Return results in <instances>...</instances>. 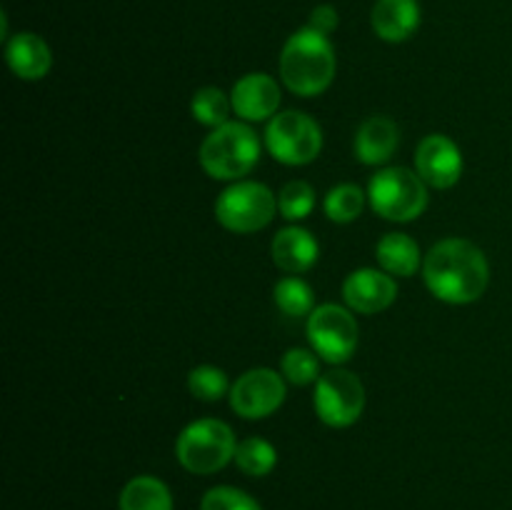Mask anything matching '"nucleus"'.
<instances>
[{"mask_svg":"<svg viewBox=\"0 0 512 510\" xmlns=\"http://www.w3.org/2000/svg\"><path fill=\"white\" fill-rule=\"evenodd\" d=\"M423 278L430 293L450 305L475 303L490 283V265L483 250L463 238L435 243L423 258Z\"/></svg>","mask_w":512,"mask_h":510,"instance_id":"nucleus-1","label":"nucleus"},{"mask_svg":"<svg viewBox=\"0 0 512 510\" xmlns=\"http://www.w3.org/2000/svg\"><path fill=\"white\" fill-rule=\"evenodd\" d=\"M335 68L338 60L328 35L305 25L285 40L280 53V78L290 93L300 98L325 93L333 83Z\"/></svg>","mask_w":512,"mask_h":510,"instance_id":"nucleus-2","label":"nucleus"},{"mask_svg":"<svg viewBox=\"0 0 512 510\" xmlns=\"http://www.w3.org/2000/svg\"><path fill=\"white\" fill-rule=\"evenodd\" d=\"M260 140L243 120H228L200 145V165L215 180H240L258 165Z\"/></svg>","mask_w":512,"mask_h":510,"instance_id":"nucleus-3","label":"nucleus"},{"mask_svg":"<svg viewBox=\"0 0 512 510\" xmlns=\"http://www.w3.org/2000/svg\"><path fill=\"white\" fill-rule=\"evenodd\" d=\"M235 450H238V440H235L233 428L215 418L190 423L175 443L178 463L195 475L218 473L230 460H235Z\"/></svg>","mask_w":512,"mask_h":510,"instance_id":"nucleus-4","label":"nucleus"},{"mask_svg":"<svg viewBox=\"0 0 512 510\" xmlns=\"http://www.w3.org/2000/svg\"><path fill=\"white\" fill-rule=\"evenodd\" d=\"M368 200L385 220L410 223L428 208V183L415 170L383 168L370 178Z\"/></svg>","mask_w":512,"mask_h":510,"instance_id":"nucleus-5","label":"nucleus"},{"mask_svg":"<svg viewBox=\"0 0 512 510\" xmlns=\"http://www.w3.org/2000/svg\"><path fill=\"white\" fill-rule=\"evenodd\" d=\"M278 210L273 190L255 180H238L215 200V218L230 233H255L270 225Z\"/></svg>","mask_w":512,"mask_h":510,"instance_id":"nucleus-6","label":"nucleus"},{"mask_svg":"<svg viewBox=\"0 0 512 510\" xmlns=\"http://www.w3.org/2000/svg\"><path fill=\"white\" fill-rule=\"evenodd\" d=\"M265 148L283 165H308L323 150V130L300 110L273 115L265 128Z\"/></svg>","mask_w":512,"mask_h":510,"instance_id":"nucleus-7","label":"nucleus"},{"mask_svg":"<svg viewBox=\"0 0 512 510\" xmlns=\"http://www.w3.org/2000/svg\"><path fill=\"white\" fill-rule=\"evenodd\" d=\"M315 413L330 428H348L358 423L365 410V385L350 370H328L315 380Z\"/></svg>","mask_w":512,"mask_h":510,"instance_id":"nucleus-8","label":"nucleus"},{"mask_svg":"<svg viewBox=\"0 0 512 510\" xmlns=\"http://www.w3.org/2000/svg\"><path fill=\"white\" fill-rule=\"evenodd\" d=\"M358 338V320L350 310L340 308V305H318L308 315V340L325 363L343 365L345 360L353 358Z\"/></svg>","mask_w":512,"mask_h":510,"instance_id":"nucleus-9","label":"nucleus"},{"mask_svg":"<svg viewBox=\"0 0 512 510\" xmlns=\"http://www.w3.org/2000/svg\"><path fill=\"white\" fill-rule=\"evenodd\" d=\"M285 400L283 375L270 368H253L230 388V405L240 418L260 420L273 415Z\"/></svg>","mask_w":512,"mask_h":510,"instance_id":"nucleus-10","label":"nucleus"},{"mask_svg":"<svg viewBox=\"0 0 512 510\" xmlns=\"http://www.w3.org/2000/svg\"><path fill=\"white\" fill-rule=\"evenodd\" d=\"M415 173L430 188H453L463 175V153L448 135H428V138L420 140L418 150H415Z\"/></svg>","mask_w":512,"mask_h":510,"instance_id":"nucleus-11","label":"nucleus"},{"mask_svg":"<svg viewBox=\"0 0 512 510\" xmlns=\"http://www.w3.org/2000/svg\"><path fill=\"white\" fill-rule=\"evenodd\" d=\"M343 298L350 310L363 315H375L388 310L398 298V285L385 270L360 268L345 278Z\"/></svg>","mask_w":512,"mask_h":510,"instance_id":"nucleus-12","label":"nucleus"},{"mask_svg":"<svg viewBox=\"0 0 512 510\" xmlns=\"http://www.w3.org/2000/svg\"><path fill=\"white\" fill-rule=\"evenodd\" d=\"M230 100H233V110L235 115H240V120L258 123V120H268L278 113L280 85L265 73H248L233 85Z\"/></svg>","mask_w":512,"mask_h":510,"instance_id":"nucleus-13","label":"nucleus"},{"mask_svg":"<svg viewBox=\"0 0 512 510\" xmlns=\"http://www.w3.org/2000/svg\"><path fill=\"white\" fill-rule=\"evenodd\" d=\"M370 23L380 40L403 43L418 30L420 3L418 0H375Z\"/></svg>","mask_w":512,"mask_h":510,"instance_id":"nucleus-14","label":"nucleus"},{"mask_svg":"<svg viewBox=\"0 0 512 510\" xmlns=\"http://www.w3.org/2000/svg\"><path fill=\"white\" fill-rule=\"evenodd\" d=\"M400 130L385 115H373L355 133V158L365 165H383L395 155Z\"/></svg>","mask_w":512,"mask_h":510,"instance_id":"nucleus-15","label":"nucleus"},{"mask_svg":"<svg viewBox=\"0 0 512 510\" xmlns=\"http://www.w3.org/2000/svg\"><path fill=\"white\" fill-rule=\"evenodd\" d=\"M318 255V240L313 238L310 230L300 228V225L283 228L273 238V260L285 273H305V270H310L318 263Z\"/></svg>","mask_w":512,"mask_h":510,"instance_id":"nucleus-16","label":"nucleus"},{"mask_svg":"<svg viewBox=\"0 0 512 510\" xmlns=\"http://www.w3.org/2000/svg\"><path fill=\"white\" fill-rule=\"evenodd\" d=\"M5 60L10 70L23 80H40L53 65L48 43L35 33H18L5 45Z\"/></svg>","mask_w":512,"mask_h":510,"instance_id":"nucleus-17","label":"nucleus"},{"mask_svg":"<svg viewBox=\"0 0 512 510\" xmlns=\"http://www.w3.org/2000/svg\"><path fill=\"white\" fill-rule=\"evenodd\" d=\"M375 258H378L380 268L385 273L400 275V278H410L420 268L418 243L403 233H388L385 238H380L378 248H375Z\"/></svg>","mask_w":512,"mask_h":510,"instance_id":"nucleus-18","label":"nucleus"},{"mask_svg":"<svg viewBox=\"0 0 512 510\" xmlns=\"http://www.w3.org/2000/svg\"><path fill=\"white\" fill-rule=\"evenodd\" d=\"M120 510H173V495L163 480L153 475H138L128 480L118 500Z\"/></svg>","mask_w":512,"mask_h":510,"instance_id":"nucleus-19","label":"nucleus"},{"mask_svg":"<svg viewBox=\"0 0 512 510\" xmlns=\"http://www.w3.org/2000/svg\"><path fill=\"white\" fill-rule=\"evenodd\" d=\"M235 465L250 478H263V475L273 473V468L278 465V450L263 438H245L235 450Z\"/></svg>","mask_w":512,"mask_h":510,"instance_id":"nucleus-20","label":"nucleus"},{"mask_svg":"<svg viewBox=\"0 0 512 510\" xmlns=\"http://www.w3.org/2000/svg\"><path fill=\"white\" fill-rule=\"evenodd\" d=\"M275 305L290 318H303L315 310L313 288L303 278H283L273 288Z\"/></svg>","mask_w":512,"mask_h":510,"instance_id":"nucleus-21","label":"nucleus"},{"mask_svg":"<svg viewBox=\"0 0 512 510\" xmlns=\"http://www.w3.org/2000/svg\"><path fill=\"white\" fill-rule=\"evenodd\" d=\"M233 110V100L230 95H225L220 88H200L193 95V103H190V113L198 120L200 125H208V128H220V125L228 123V115Z\"/></svg>","mask_w":512,"mask_h":510,"instance_id":"nucleus-22","label":"nucleus"},{"mask_svg":"<svg viewBox=\"0 0 512 510\" xmlns=\"http://www.w3.org/2000/svg\"><path fill=\"white\" fill-rule=\"evenodd\" d=\"M365 208V193L353 183L335 185L323 200V210L333 223H353Z\"/></svg>","mask_w":512,"mask_h":510,"instance_id":"nucleus-23","label":"nucleus"},{"mask_svg":"<svg viewBox=\"0 0 512 510\" xmlns=\"http://www.w3.org/2000/svg\"><path fill=\"white\" fill-rule=\"evenodd\" d=\"M188 390L193 393V398L203 400V403H215V400L230 395L228 375L215 365H198L190 370Z\"/></svg>","mask_w":512,"mask_h":510,"instance_id":"nucleus-24","label":"nucleus"},{"mask_svg":"<svg viewBox=\"0 0 512 510\" xmlns=\"http://www.w3.org/2000/svg\"><path fill=\"white\" fill-rule=\"evenodd\" d=\"M280 368H283L285 380H290L293 385H310L320 378V360L315 350L290 348L288 353L283 355Z\"/></svg>","mask_w":512,"mask_h":510,"instance_id":"nucleus-25","label":"nucleus"},{"mask_svg":"<svg viewBox=\"0 0 512 510\" xmlns=\"http://www.w3.org/2000/svg\"><path fill=\"white\" fill-rule=\"evenodd\" d=\"M278 208L285 220L308 218L315 208V190L305 180H293V183L280 190Z\"/></svg>","mask_w":512,"mask_h":510,"instance_id":"nucleus-26","label":"nucleus"},{"mask_svg":"<svg viewBox=\"0 0 512 510\" xmlns=\"http://www.w3.org/2000/svg\"><path fill=\"white\" fill-rule=\"evenodd\" d=\"M200 510H263L253 495L233 485H218L210 488L200 500Z\"/></svg>","mask_w":512,"mask_h":510,"instance_id":"nucleus-27","label":"nucleus"},{"mask_svg":"<svg viewBox=\"0 0 512 510\" xmlns=\"http://www.w3.org/2000/svg\"><path fill=\"white\" fill-rule=\"evenodd\" d=\"M340 18H338V10L333 8V5H318V8L310 13V28L318 30V33L323 35H330L335 28H338Z\"/></svg>","mask_w":512,"mask_h":510,"instance_id":"nucleus-28","label":"nucleus"}]
</instances>
